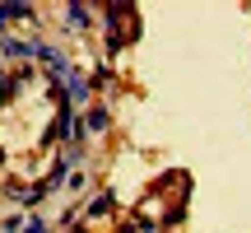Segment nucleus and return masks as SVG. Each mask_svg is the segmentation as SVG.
<instances>
[{
    "label": "nucleus",
    "instance_id": "obj_1",
    "mask_svg": "<svg viewBox=\"0 0 251 233\" xmlns=\"http://www.w3.org/2000/svg\"><path fill=\"white\" fill-rule=\"evenodd\" d=\"M61 84H65V93H70V98H65V108H70V103H75V108H84V103H89V93H93V84L84 80L79 70H70Z\"/></svg>",
    "mask_w": 251,
    "mask_h": 233
},
{
    "label": "nucleus",
    "instance_id": "obj_2",
    "mask_svg": "<svg viewBox=\"0 0 251 233\" xmlns=\"http://www.w3.org/2000/svg\"><path fill=\"white\" fill-rule=\"evenodd\" d=\"M65 28H70V33L93 28V9H89V5H65Z\"/></svg>",
    "mask_w": 251,
    "mask_h": 233
},
{
    "label": "nucleus",
    "instance_id": "obj_3",
    "mask_svg": "<svg viewBox=\"0 0 251 233\" xmlns=\"http://www.w3.org/2000/svg\"><path fill=\"white\" fill-rule=\"evenodd\" d=\"M28 61L33 56V42H14V37H0V61Z\"/></svg>",
    "mask_w": 251,
    "mask_h": 233
},
{
    "label": "nucleus",
    "instance_id": "obj_4",
    "mask_svg": "<svg viewBox=\"0 0 251 233\" xmlns=\"http://www.w3.org/2000/svg\"><path fill=\"white\" fill-rule=\"evenodd\" d=\"M9 19H37V9L33 5H0V33H5Z\"/></svg>",
    "mask_w": 251,
    "mask_h": 233
},
{
    "label": "nucleus",
    "instance_id": "obj_5",
    "mask_svg": "<svg viewBox=\"0 0 251 233\" xmlns=\"http://www.w3.org/2000/svg\"><path fill=\"white\" fill-rule=\"evenodd\" d=\"M112 205H117V196H112V191H102V196L93 201V205L84 210V215H89V219H107V215H112Z\"/></svg>",
    "mask_w": 251,
    "mask_h": 233
},
{
    "label": "nucleus",
    "instance_id": "obj_6",
    "mask_svg": "<svg viewBox=\"0 0 251 233\" xmlns=\"http://www.w3.org/2000/svg\"><path fill=\"white\" fill-rule=\"evenodd\" d=\"M84 126H89V131H98V135H102V131H107V126H112V116H107V108H93L89 116H84Z\"/></svg>",
    "mask_w": 251,
    "mask_h": 233
},
{
    "label": "nucleus",
    "instance_id": "obj_7",
    "mask_svg": "<svg viewBox=\"0 0 251 233\" xmlns=\"http://www.w3.org/2000/svg\"><path fill=\"white\" fill-rule=\"evenodd\" d=\"M19 89H24V84H19V75H0V103H9Z\"/></svg>",
    "mask_w": 251,
    "mask_h": 233
},
{
    "label": "nucleus",
    "instance_id": "obj_8",
    "mask_svg": "<svg viewBox=\"0 0 251 233\" xmlns=\"http://www.w3.org/2000/svg\"><path fill=\"white\" fill-rule=\"evenodd\" d=\"M28 215H5V224H0V233H24Z\"/></svg>",
    "mask_w": 251,
    "mask_h": 233
},
{
    "label": "nucleus",
    "instance_id": "obj_9",
    "mask_svg": "<svg viewBox=\"0 0 251 233\" xmlns=\"http://www.w3.org/2000/svg\"><path fill=\"white\" fill-rule=\"evenodd\" d=\"M93 84H98V89H102V84H112V65H98V70H93Z\"/></svg>",
    "mask_w": 251,
    "mask_h": 233
},
{
    "label": "nucleus",
    "instance_id": "obj_10",
    "mask_svg": "<svg viewBox=\"0 0 251 233\" xmlns=\"http://www.w3.org/2000/svg\"><path fill=\"white\" fill-rule=\"evenodd\" d=\"M163 219H168V224H181V219H186V205H168V215H163Z\"/></svg>",
    "mask_w": 251,
    "mask_h": 233
},
{
    "label": "nucleus",
    "instance_id": "obj_11",
    "mask_svg": "<svg viewBox=\"0 0 251 233\" xmlns=\"http://www.w3.org/2000/svg\"><path fill=\"white\" fill-rule=\"evenodd\" d=\"M24 233H51V229H47L42 219H28V224H24Z\"/></svg>",
    "mask_w": 251,
    "mask_h": 233
}]
</instances>
